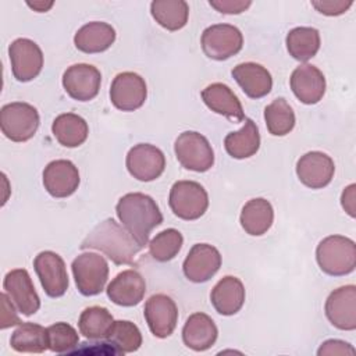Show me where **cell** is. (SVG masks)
<instances>
[{
    "mask_svg": "<svg viewBox=\"0 0 356 356\" xmlns=\"http://www.w3.org/2000/svg\"><path fill=\"white\" fill-rule=\"evenodd\" d=\"M115 40V29L103 21H92L81 26L75 36L74 44L79 51L93 54L106 51Z\"/></svg>",
    "mask_w": 356,
    "mask_h": 356,
    "instance_id": "484cf974",
    "label": "cell"
},
{
    "mask_svg": "<svg viewBox=\"0 0 356 356\" xmlns=\"http://www.w3.org/2000/svg\"><path fill=\"white\" fill-rule=\"evenodd\" d=\"M231 74L243 93L250 99L264 97L273 88L271 74L261 64L252 61L241 63L232 68Z\"/></svg>",
    "mask_w": 356,
    "mask_h": 356,
    "instance_id": "7402d4cb",
    "label": "cell"
},
{
    "mask_svg": "<svg viewBox=\"0 0 356 356\" xmlns=\"http://www.w3.org/2000/svg\"><path fill=\"white\" fill-rule=\"evenodd\" d=\"M353 4L352 0H313L312 6L321 14L328 17H335L346 13V10Z\"/></svg>",
    "mask_w": 356,
    "mask_h": 356,
    "instance_id": "74e56055",
    "label": "cell"
},
{
    "mask_svg": "<svg viewBox=\"0 0 356 356\" xmlns=\"http://www.w3.org/2000/svg\"><path fill=\"white\" fill-rule=\"evenodd\" d=\"M125 165L134 178L142 182H149L164 172L165 156L159 147L150 143H138L129 149Z\"/></svg>",
    "mask_w": 356,
    "mask_h": 356,
    "instance_id": "30bf717a",
    "label": "cell"
},
{
    "mask_svg": "<svg viewBox=\"0 0 356 356\" xmlns=\"http://www.w3.org/2000/svg\"><path fill=\"white\" fill-rule=\"evenodd\" d=\"M146 97V82L136 72H120L111 82L110 100L113 106L121 111H135L140 108Z\"/></svg>",
    "mask_w": 356,
    "mask_h": 356,
    "instance_id": "7c38bea8",
    "label": "cell"
},
{
    "mask_svg": "<svg viewBox=\"0 0 356 356\" xmlns=\"http://www.w3.org/2000/svg\"><path fill=\"white\" fill-rule=\"evenodd\" d=\"M115 213L125 229L142 249L149 245L152 229L163 222V214L154 199L142 192L121 196L117 202Z\"/></svg>",
    "mask_w": 356,
    "mask_h": 356,
    "instance_id": "6da1fadb",
    "label": "cell"
},
{
    "mask_svg": "<svg viewBox=\"0 0 356 356\" xmlns=\"http://www.w3.org/2000/svg\"><path fill=\"white\" fill-rule=\"evenodd\" d=\"M356 185L355 184H350L348 185L343 192H342V196H341V204L343 207V210L353 218L356 216Z\"/></svg>",
    "mask_w": 356,
    "mask_h": 356,
    "instance_id": "b9f144b4",
    "label": "cell"
},
{
    "mask_svg": "<svg viewBox=\"0 0 356 356\" xmlns=\"http://www.w3.org/2000/svg\"><path fill=\"white\" fill-rule=\"evenodd\" d=\"M47 348L54 353H65L75 349L79 343L76 330L68 323H54L46 328Z\"/></svg>",
    "mask_w": 356,
    "mask_h": 356,
    "instance_id": "8d00e7d4",
    "label": "cell"
},
{
    "mask_svg": "<svg viewBox=\"0 0 356 356\" xmlns=\"http://www.w3.org/2000/svg\"><path fill=\"white\" fill-rule=\"evenodd\" d=\"M0 300H1V321H0V328L6 330L8 327L13 325H19L21 320L17 316L15 307L11 303V299L8 298L7 293H1L0 295Z\"/></svg>",
    "mask_w": 356,
    "mask_h": 356,
    "instance_id": "60d3db41",
    "label": "cell"
},
{
    "mask_svg": "<svg viewBox=\"0 0 356 356\" xmlns=\"http://www.w3.org/2000/svg\"><path fill=\"white\" fill-rule=\"evenodd\" d=\"M335 172L334 160L323 152H307L296 163V175L299 181L312 189L327 186Z\"/></svg>",
    "mask_w": 356,
    "mask_h": 356,
    "instance_id": "ac0fdd59",
    "label": "cell"
},
{
    "mask_svg": "<svg viewBox=\"0 0 356 356\" xmlns=\"http://www.w3.org/2000/svg\"><path fill=\"white\" fill-rule=\"evenodd\" d=\"M324 312L335 328L353 331L356 328V286L345 285L334 289L325 300Z\"/></svg>",
    "mask_w": 356,
    "mask_h": 356,
    "instance_id": "9a60e30c",
    "label": "cell"
},
{
    "mask_svg": "<svg viewBox=\"0 0 356 356\" xmlns=\"http://www.w3.org/2000/svg\"><path fill=\"white\" fill-rule=\"evenodd\" d=\"M168 204L178 218L192 221L206 213L209 195L196 181H177L170 189Z\"/></svg>",
    "mask_w": 356,
    "mask_h": 356,
    "instance_id": "52a82bcc",
    "label": "cell"
},
{
    "mask_svg": "<svg viewBox=\"0 0 356 356\" xmlns=\"http://www.w3.org/2000/svg\"><path fill=\"white\" fill-rule=\"evenodd\" d=\"M39 124V113L29 103L13 102L0 110L1 132L13 142H26L33 138Z\"/></svg>",
    "mask_w": 356,
    "mask_h": 356,
    "instance_id": "277c9868",
    "label": "cell"
},
{
    "mask_svg": "<svg viewBox=\"0 0 356 356\" xmlns=\"http://www.w3.org/2000/svg\"><path fill=\"white\" fill-rule=\"evenodd\" d=\"M71 268L75 285L83 296H95L104 289L108 278V263L102 254L81 253L74 259Z\"/></svg>",
    "mask_w": 356,
    "mask_h": 356,
    "instance_id": "5b68a950",
    "label": "cell"
},
{
    "mask_svg": "<svg viewBox=\"0 0 356 356\" xmlns=\"http://www.w3.org/2000/svg\"><path fill=\"white\" fill-rule=\"evenodd\" d=\"M200 44L203 53L209 58L222 61L241 51L243 46V36L234 25L214 24L203 31Z\"/></svg>",
    "mask_w": 356,
    "mask_h": 356,
    "instance_id": "ba28073f",
    "label": "cell"
},
{
    "mask_svg": "<svg viewBox=\"0 0 356 356\" xmlns=\"http://www.w3.org/2000/svg\"><path fill=\"white\" fill-rule=\"evenodd\" d=\"M81 249H96L118 266L131 264L142 250L125 227L113 218L99 222L82 241Z\"/></svg>",
    "mask_w": 356,
    "mask_h": 356,
    "instance_id": "7a4b0ae2",
    "label": "cell"
},
{
    "mask_svg": "<svg viewBox=\"0 0 356 356\" xmlns=\"http://www.w3.org/2000/svg\"><path fill=\"white\" fill-rule=\"evenodd\" d=\"M106 292L113 303L122 307H132L142 302L146 292V282L136 270H124L111 280Z\"/></svg>",
    "mask_w": 356,
    "mask_h": 356,
    "instance_id": "44dd1931",
    "label": "cell"
},
{
    "mask_svg": "<svg viewBox=\"0 0 356 356\" xmlns=\"http://www.w3.org/2000/svg\"><path fill=\"white\" fill-rule=\"evenodd\" d=\"M239 221L245 232L252 236L266 234L274 221V210L271 203L264 197L248 200L242 207Z\"/></svg>",
    "mask_w": 356,
    "mask_h": 356,
    "instance_id": "4316f807",
    "label": "cell"
},
{
    "mask_svg": "<svg viewBox=\"0 0 356 356\" xmlns=\"http://www.w3.org/2000/svg\"><path fill=\"white\" fill-rule=\"evenodd\" d=\"M221 267V254L209 243H196L186 254L182 270L185 277L196 284L209 281Z\"/></svg>",
    "mask_w": 356,
    "mask_h": 356,
    "instance_id": "e0dca14e",
    "label": "cell"
},
{
    "mask_svg": "<svg viewBox=\"0 0 356 356\" xmlns=\"http://www.w3.org/2000/svg\"><path fill=\"white\" fill-rule=\"evenodd\" d=\"M264 120L268 132L274 136H285L295 127L293 108L284 97H277L266 106Z\"/></svg>",
    "mask_w": 356,
    "mask_h": 356,
    "instance_id": "836d02e7",
    "label": "cell"
},
{
    "mask_svg": "<svg viewBox=\"0 0 356 356\" xmlns=\"http://www.w3.org/2000/svg\"><path fill=\"white\" fill-rule=\"evenodd\" d=\"M143 314L150 332L157 338L170 337L178 323V307L175 302L164 293L150 296L145 303Z\"/></svg>",
    "mask_w": 356,
    "mask_h": 356,
    "instance_id": "5bb4252c",
    "label": "cell"
},
{
    "mask_svg": "<svg viewBox=\"0 0 356 356\" xmlns=\"http://www.w3.org/2000/svg\"><path fill=\"white\" fill-rule=\"evenodd\" d=\"M51 132L60 145L65 147H78L88 139L89 127L81 115L64 113L54 118Z\"/></svg>",
    "mask_w": 356,
    "mask_h": 356,
    "instance_id": "f1b7e54d",
    "label": "cell"
},
{
    "mask_svg": "<svg viewBox=\"0 0 356 356\" xmlns=\"http://www.w3.org/2000/svg\"><path fill=\"white\" fill-rule=\"evenodd\" d=\"M79 182V171L70 160H53L43 170V186L53 197L71 196L78 189Z\"/></svg>",
    "mask_w": 356,
    "mask_h": 356,
    "instance_id": "d6986e66",
    "label": "cell"
},
{
    "mask_svg": "<svg viewBox=\"0 0 356 356\" xmlns=\"http://www.w3.org/2000/svg\"><path fill=\"white\" fill-rule=\"evenodd\" d=\"M209 4L221 14H241L252 6L249 0H210Z\"/></svg>",
    "mask_w": 356,
    "mask_h": 356,
    "instance_id": "ab89813d",
    "label": "cell"
},
{
    "mask_svg": "<svg viewBox=\"0 0 356 356\" xmlns=\"http://www.w3.org/2000/svg\"><path fill=\"white\" fill-rule=\"evenodd\" d=\"M106 339L118 355L136 352L142 345V334L138 325L128 320L114 321Z\"/></svg>",
    "mask_w": 356,
    "mask_h": 356,
    "instance_id": "e575fe53",
    "label": "cell"
},
{
    "mask_svg": "<svg viewBox=\"0 0 356 356\" xmlns=\"http://www.w3.org/2000/svg\"><path fill=\"white\" fill-rule=\"evenodd\" d=\"M316 260L321 271L328 275L350 274L356 267L355 241L343 235H330L317 245Z\"/></svg>",
    "mask_w": 356,
    "mask_h": 356,
    "instance_id": "3957f363",
    "label": "cell"
},
{
    "mask_svg": "<svg viewBox=\"0 0 356 356\" xmlns=\"http://www.w3.org/2000/svg\"><path fill=\"white\" fill-rule=\"evenodd\" d=\"M227 153L238 160L252 157L260 147L259 128L253 120L245 118V124L239 131L229 132L224 139Z\"/></svg>",
    "mask_w": 356,
    "mask_h": 356,
    "instance_id": "83f0119b",
    "label": "cell"
},
{
    "mask_svg": "<svg viewBox=\"0 0 356 356\" xmlns=\"http://www.w3.org/2000/svg\"><path fill=\"white\" fill-rule=\"evenodd\" d=\"M26 4L38 13H46L53 6V1H33V3L28 1Z\"/></svg>",
    "mask_w": 356,
    "mask_h": 356,
    "instance_id": "7bdbcfd3",
    "label": "cell"
},
{
    "mask_svg": "<svg viewBox=\"0 0 356 356\" xmlns=\"http://www.w3.org/2000/svg\"><path fill=\"white\" fill-rule=\"evenodd\" d=\"M3 288L18 312L24 316L35 314L40 307V299L35 291L32 278L25 268L8 271L3 281Z\"/></svg>",
    "mask_w": 356,
    "mask_h": 356,
    "instance_id": "2e32d148",
    "label": "cell"
},
{
    "mask_svg": "<svg viewBox=\"0 0 356 356\" xmlns=\"http://www.w3.org/2000/svg\"><path fill=\"white\" fill-rule=\"evenodd\" d=\"M11 71L17 81L29 82L43 68V53L40 47L28 38H18L8 46Z\"/></svg>",
    "mask_w": 356,
    "mask_h": 356,
    "instance_id": "9c48e42d",
    "label": "cell"
},
{
    "mask_svg": "<svg viewBox=\"0 0 356 356\" xmlns=\"http://www.w3.org/2000/svg\"><path fill=\"white\" fill-rule=\"evenodd\" d=\"M288 53L298 61H307L320 49V32L312 26H296L291 29L285 39Z\"/></svg>",
    "mask_w": 356,
    "mask_h": 356,
    "instance_id": "4dcf8cb0",
    "label": "cell"
},
{
    "mask_svg": "<svg viewBox=\"0 0 356 356\" xmlns=\"http://www.w3.org/2000/svg\"><path fill=\"white\" fill-rule=\"evenodd\" d=\"M174 152L179 164L191 171L206 172L214 164V152L206 136L196 131H185L178 135Z\"/></svg>",
    "mask_w": 356,
    "mask_h": 356,
    "instance_id": "8992f818",
    "label": "cell"
},
{
    "mask_svg": "<svg viewBox=\"0 0 356 356\" xmlns=\"http://www.w3.org/2000/svg\"><path fill=\"white\" fill-rule=\"evenodd\" d=\"M182 234L175 228H167L159 232L149 242V253L156 261L165 263L172 260L178 254V252L182 248Z\"/></svg>",
    "mask_w": 356,
    "mask_h": 356,
    "instance_id": "d590c367",
    "label": "cell"
},
{
    "mask_svg": "<svg viewBox=\"0 0 356 356\" xmlns=\"http://www.w3.org/2000/svg\"><path fill=\"white\" fill-rule=\"evenodd\" d=\"M202 100L214 113L227 117L231 121L239 122L245 120L242 104L238 96L229 86L221 82H214L202 90Z\"/></svg>",
    "mask_w": 356,
    "mask_h": 356,
    "instance_id": "cb8c5ba5",
    "label": "cell"
},
{
    "mask_svg": "<svg viewBox=\"0 0 356 356\" xmlns=\"http://www.w3.org/2000/svg\"><path fill=\"white\" fill-rule=\"evenodd\" d=\"M210 302L217 313L222 316L236 314L245 303V286L234 275L222 277L211 289Z\"/></svg>",
    "mask_w": 356,
    "mask_h": 356,
    "instance_id": "d4e9b609",
    "label": "cell"
},
{
    "mask_svg": "<svg viewBox=\"0 0 356 356\" xmlns=\"http://www.w3.org/2000/svg\"><path fill=\"white\" fill-rule=\"evenodd\" d=\"M318 356H331V355H355V348L341 339H328L321 343L317 350Z\"/></svg>",
    "mask_w": 356,
    "mask_h": 356,
    "instance_id": "f35d334b",
    "label": "cell"
},
{
    "mask_svg": "<svg viewBox=\"0 0 356 356\" xmlns=\"http://www.w3.org/2000/svg\"><path fill=\"white\" fill-rule=\"evenodd\" d=\"M113 323V314L106 307L90 306L81 313L78 328L88 339H106Z\"/></svg>",
    "mask_w": 356,
    "mask_h": 356,
    "instance_id": "d6a6232c",
    "label": "cell"
},
{
    "mask_svg": "<svg viewBox=\"0 0 356 356\" xmlns=\"http://www.w3.org/2000/svg\"><path fill=\"white\" fill-rule=\"evenodd\" d=\"M150 14L164 29L179 31L188 22L189 6L185 0H154L150 3Z\"/></svg>",
    "mask_w": 356,
    "mask_h": 356,
    "instance_id": "f546056e",
    "label": "cell"
},
{
    "mask_svg": "<svg viewBox=\"0 0 356 356\" xmlns=\"http://www.w3.org/2000/svg\"><path fill=\"white\" fill-rule=\"evenodd\" d=\"M218 337V330L213 318L204 313H193L188 317L182 328L184 343L195 350L203 352L210 349Z\"/></svg>",
    "mask_w": 356,
    "mask_h": 356,
    "instance_id": "603a6c76",
    "label": "cell"
},
{
    "mask_svg": "<svg viewBox=\"0 0 356 356\" xmlns=\"http://www.w3.org/2000/svg\"><path fill=\"white\" fill-rule=\"evenodd\" d=\"M10 345L15 352L42 353L47 348L46 328L35 323H21L10 338Z\"/></svg>",
    "mask_w": 356,
    "mask_h": 356,
    "instance_id": "1f68e13d",
    "label": "cell"
},
{
    "mask_svg": "<svg viewBox=\"0 0 356 356\" xmlns=\"http://www.w3.org/2000/svg\"><path fill=\"white\" fill-rule=\"evenodd\" d=\"M291 89L303 104L318 103L325 93L324 74L312 64H300L291 74Z\"/></svg>",
    "mask_w": 356,
    "mask_h": 356,
    "instance_id": "ffe728a7",
    "label": "cell"
},
{
    "mask_svg": "<svg viewBox=\"0 0 356 356\" xmlns=\"http://www.w3.org/2000/svg\"><path fill=\"white\" fill-rule=\"evenodd\" d=\"M33 267L47 296L60 298L67 292L70 281L65 263L60 254L51 250L40 252L33 260Z\"/></svg>",
    "mask_w": 356,
    "mask_h": 356,
    "instance_id": "8fae6325",
    "label": "cell"
},
{
    "mask_svg": "<svg viewBox=\"0 0 356 356\" xmlns=\"http://www.w3.org/2000/svg\"><path fill=\"white\" fill-rule=\"evenodd\" d=\"M102 74L92 64H74L63 74V86L70 97L78 102L95 99L100 90Z\"/></svg>",
    "mask_w": 356,
    "mask_h": 356,
    "instance_id": "4fadbf2b",
    "label": "cell"
}]
</instances>
